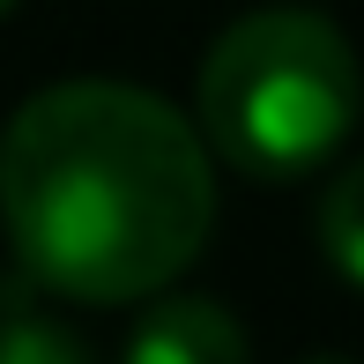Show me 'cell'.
Listing matches in <instances>:
<instances>
[{
  "label": "cell",
  "instance_id": "3957f363",
  "mask_svg": "<svg viewBox=\"0 0 364 364\" xmlns=\"http://www.w3.org/2000/svg\"><path fill=\"white\" fill-rule=\"evenodd\" d=\"M127 364H253V350L216 297H164L134 320Z\"/></svg>",
  "mask_w": 364,
  "mask_h": 364
},
{
  "label": "cell",
  "instance_id": "6da1fadb",
  "mask_svg": "<svg viewBox=\"0 0 364 364\" xmlns=\"http://www.w3.org/2000/svg\"><path fill=\"white\" fill-rule=\"evenodd\" d=\"M0 223L45 290L134 305L216 223L208 134L134 82H53L0 134Z\"/></svg>",
  "mask_w": 364,
  "mask_h": 364
},
{
  "label": "cell",
  "instance_id": "7a4b0ae2",
  "mask_svg": "<svg viewBox=\"0 0 364 364\" xmlns=\"http://www.w3.org/2000/svg\"><path fill=\"white\" fill-rule=\"evenodd\" d=\"M364 68L320 8H253L201 60V134L253 178H297L350 141Z\"/></svg>",
  "mask_w": 364,
  "mask_h": 364
},
{
  "label": "cell",
  "instance_id": "277c9868",
  "mask_svg": "<svg viewBox=\"0 0 364 364\" xmlns=\"http://www.w3.org/2000/svg\"><path fill=\"white\" fill-rule=\"evenodd\" d=\"M320 253L335 260L342 283L364 290V156L327 186V201H320Z\"/></svg>",
  "mask_w": 364,
  "mask_h": 364
},
{
  "label": "cell",
  "instance_id": "5b68a950",
  "mask_svg": "<svg viewBox=\"0 0 364 364\" xmlns=\"http://www.w3.org/2000/svg\"><path fill=\"white\" fill-rule=\"evenodd\" d=\"M0 364H90V350H82L60 320H45L38 305L8 297V305H0Z\"/></svg>",
  "mask_w": 364,
  "mask_h": 364
},
{
  "label": "cell",
  "instance_id": "8992f818",
  "mask_svg": "<svg viewBox=\"0 0 364 364\" xmlns=\"http://www.w3.org/2000/svg\"><path fill=\"white\" fill-rule=\"evenodd\" d=\"M312 364H342V357H312Z\"/></svg>",
  "mask_w": 364,
  "mask_h": 364
},
{
  "label": "cell",
  "instance_id": "52a82bcc",
  "mask_svg": "<svg viewBox=\"0 0 364 364\" xmlns=\"http://www.w3.org/2000/svg\"><path fill=\"white\" fill-rule=\"evenodd\" d=\"M8 8H15V0H0V15H8Z\"/></svg>",
  "mask_w": 364,
  "mask_h": 364
}]
</instances>
